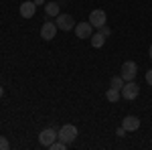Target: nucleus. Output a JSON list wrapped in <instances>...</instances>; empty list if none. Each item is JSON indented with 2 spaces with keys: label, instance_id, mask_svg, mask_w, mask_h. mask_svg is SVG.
<instances>
[{
  "label": "nucleus",
  "instance_id": "1",
  "mask_svg": "<svg viewBox=\"0 0 152 150\" xmlns=\"http://www.w3.org/2000/svg\"><path fill=\"white\" fill-rule=\"evenodd\" d=\"M57 136H59V140H63L65 144H71V142H75V138H77V128L73 126V124H65V126L57 132Z\"/></svg>",
  "mask_w": 152,
  "mask_h": 150
},
{
  "label": "nucleus",
  "instance_id": "2",
  "mask_svg": "<svg viewBox=\"0 0 152 150\" xmlns=\"http://www.w3.org/2000/svg\"><path fill=\"white\" fill-rule=\"evenodd\" d=\"M136 73H138V67H136L134 61H126L122 65V69H120V75H122L124 81H134L136 79Z\"/></svg>",
  "mask_w": 152,
  "mask_h": 150
},
{
  "label": "nucleus",
  "instance_id": "3",
  "mask_svg": "<svg viewBox=\"0 0 152 150\" xmlns=\"http://www.w3.org/2000/svg\"><path fill=\"white\" fill-rule=\"evenodd\" d=\"M138 95H140V87H138V83H134V81H126L124 87H122V97H124V100H136Z\"/></svg>",
  "mask_w": 152,
  "mask_h": 150
},
{
  "label": "nucleus",
  "instance_id": "4",
  "mask_svg": "<svg viewBox=\"0 0 152 150\" xmlns=\"http://www.w3.org/2000/svg\"><path fill=\"white\" fill-rule=\"evenodd\" d=\"M55 24H57L59 31H71V29H75V20H73L71 14H59V16H55Z\"/></svg>",
  "mask_w": 152,
  "mask_h": 150
},
{
  "label": "nucleus",
  "instance_id": "5",
  "mask_svg": "<svg viewBox=\"0 0 152 150\" xmlns=\"http://www.w3.org/2000/svg\"><path fill=\"white\" fill-rule=\"evenodd\" d=\"M57 132L53 130V128H45V130H41V134H39V142H41V146H51L55 140H57Z\"/></svg>",
  "mask_w": 152,
  "mask_h": 150
},
{
  "label": "nucleus",
  "instance_id": "6",
  "mask_svg": "<svg viewBox=\"0 0 152 150\" xmlns=\"http://www.w3.org/2000/svg\"><path fill=\"white\" fill-rule=\"evenodd\" d=\"M89 23H91L94 29H99V26H104V24L107 23V14H105L102 8H95V10H91V14H89Z\"/></svg>",
  "mask_w": 152,
  "mask_h": 150
},
{
  "label": "nucleus",
  "instance_id": "7",
  "mask_svg": "<svg viewBox=\"0 0 152 150\" xmlns=\"http://www.w3.org/2000/svg\"><path fill=\"white\" fill-rule=\"evenodd\" d=\"M75 35H77V39H91V35H94L91 23H77L75 24Z\"/></svg>",
  "mask_w": 152,
  "mask_h": 150
},
{
  "label": "nucleus",
  "instance_id": "8",
  "mask_svg": "<svg viewBox=\"0 0 152 150\" xmlns=\"http://www.w3.org/2000/svg\"><path fill=\"white\" fill-rule=\"evenodd\" d=\"M57 24L55 23H43L41 26V39H45V41H53L55 35H57Z\"/></svg>",
  "mask_w": 152,
  "mask_h": 150
},
{
  "label": "nucleus",
  "instance_id": "9",
  "mask_svg": "<svg viewBox=\"0 0 152 150\" xmlns=\"http://www.w3.org/2000/svg\"><path fill=\"white\" fill-rule=\"evenodd\" d=\"M37 12V4L35 0H26V2H23L20 4V16L23 18H33Z\"/></svg>",
  "mask_w": 152,
  "mask_h": 150
},
{
  "label": "nucleus",
  "instance_id": "10",
  "mask_svg": "<svg viewBox=\"0 0 152 150\" xmlns=\"http://www.w3.org/2000/svg\"><path fill=\"white\" fill-rule=\"evenodd\" d=\"M122 126L126 128V132H136V130L140 128V118H136V116H126L124 122H122Z\"/></svg>",
  "mask_w": 152,
  "mask_h": 150
},
{
  "label": "nucleus",
  "instance_id": "11",
  "mask_svg": "<svg viewBox=\"0 0 152 150\" xmlns=\"http://www.w3.org/2000/svg\"><path fill=\"white\" fill-rule=\"evenodd\" d=\"M45 12H47L49 16H59L61 14V8H59L57 2H47L45 4Z\"/></svg>",
  "mask_w": 152,
  "mask_h": 150
},
{
  "label": "nucleus",
  "instance_id": "12",
  "mask_svg": "<svg viewBox=\"0 0 152 150\" xmlns=\"http://www.w3.org/2000/svg\"><path fill=\"white\" fill-rule=\"evenodd\" d=\"M89 41H91V47H94V49H99V47H104V43H105V37L102 35V33H94Z\"/></svg>",
  "mask_w": 152,
  "mask_h": 150
},
{
  "label": "nucleus",
  "instance_id": "13",
  "mask_svg": "<svg viewBox=\"0 0 152 150\" xmlns=\"http://www.w3.org/2000/svg\"><path fill=\"white\" fill-rule=\"evenodd\" d=\"M120 89H114V87H110V89H107V91H105V100H107V102H110V104H116L118 100H120Z\"/></svg>",
  "mask_w": 152,
  "mask_h": 150
},
{
  "label": "nucleus",
  "instance_id": "14",
  "mask_svg": "<svg viewBox=\"0 0 152 150\" xmlns=\"http://www.w3.org/2000/svg\"><path fill=\"white\" fill-rule=\"evenodd\" d=\"M124 83H126V81L122 79V75H114V77L110 79V87H114V89H120V91H122Z\"/></svg>",
  "mask_w": 152,
  "mask_h": 150
},
{
  "label": "nucleus",
  "instance_id": "15",
  "mask_svg": "<svg viewBox=\"0 0 152 150\" xmlns=\"http://www.w3.org/2000/svg\"><path fill=\"white\" fill-rule=\"evenodd\" d=\"M10 148V142L6 140V136H0V150H8Z\"/></svg>",
  "mask_w": 152,
  "mask_h": 150
},
{
  "label": "nucleus",
  "instance_id": "16",
  "mask_svg": "<svg viewBox=\"0 0 152 150\" xmlns=\"http://www.w3.org/2000/svg\"><path fill=\"white\" fill-rule=\"evenodd\" d=\"M99 33H102L104 37H110V35H112V29H110L107 24H104V26H99Z\"/></svg>",
  "mask_w": 152,
  "mask_h": 150
},
{
  "label": "nucleus",
  "instance_id": "17",
  "mask_svg": "<svg viewBox=\"0 0 152 150\" xmlns=\"http://www.w3.org/2000/svg\"><path fill=\"white\" fill-rule=\"evenodd\" d=\"M124 134H126V128H124V126H122V128H118V130H116V136H120V138H122Z\"/></svg>",
  "mask_w": 152,
  "mask_h": 150
},
{
  "label": "nucleus",
  "instance_id": "18",
  "mask_svg": "<svg viewBox=\"0 0 152 150\" xmlns=\"http://www.w3.org/2000/svg\"><path fill=\"white\" fill-rule=\"evenodd\" d=\"M146 83H148V85H152V69L146 71Z\"/></svg>",
  "mask_w": 152,
  "mask_h": 150
},
{
  "label": "nucleus",
  "instance_id": "19",
  "mask_svg": "<svg viewBox=\"0 0 152 150\" xmlns=\"http://www.w3.org/2000/svg\"><path fill=\"white\" fill-rule=\"evenodd\" d=\"M35 4L39 6V4H45V0H35Z\"/></svg>",
  "mask_w": 152,
  "mask_h": 150
},
{
  "label": "nucleus",
  "instance_id": "20",
  "mask_svg": "<svg viewBox=\"0 0 152 150\" xmlns=\"http://www.w3.org/2000/svg\"><path fill=\"white\" fill-rule=\"evenodd\" d=\"M148 57L152 59V45H150V49H148Z\"/></svg>",
  "mask_w": 152,
  "mask_h": 150
},
{
  "label": "nucleus",
  "instance_id": "21",
  "mask_svg": "<svg viewBox=\"0 0 152 150\" xmlns=\"http://www.w3.org/2000/svg\"><path fill=\"white\" fill-rule=\"evenodd\" d=\"M2 95H4V87L0 85V97H2Z\"/></svg>",
  "mask_w": 152,
  "mask_h": 150
}]
</instances>
